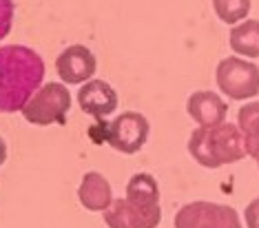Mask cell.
Masks as SVG:
<instances>
[{
	"label": "cell",
	"mask_w": 259,
	"mask_h": 228,
	"mask_svg": "<svg viewBox=\"0 0 259 228\" xmlns=\"http://www.w3.org/2000/svg\"><path fill=\"white\" fill-rule=\"evenodd\" d=\"M45 60L27 44H0V113H20L45 82Z\"/></svg>",
	"instance_id": "6da1fadb"
},
{
	"label": "cell",
	"mask_w": 259,
	"mask_h": 228,
	"mask_svg": "<svg viewBox=\"0 0 259 228\" xmlns=\"http://www.w3.org/2000/svg\"><path fill=\"white\" fill-rule=\"evenodd\" d=\"M188 155L204 168H222L237 164L246 157L244 135L237 124L222 122L215 126H197L188 135Z\"/></svg>",
	"instance_id": "7a4b0ae2"
},
{
	"label": "cell",
	"mask_w": 259,
	"mask_h": 228,
	"mask_svg": "<svg viewBox=\"0 0 259 228\" xmlns=\"http://www.w3.org/2000/svg\"><path fill=\"white\" fill-rule=\"evenodd\" d=\"M71 104V91L67 89L64 82H42L40 89H36V93L27 100L20 113L33 126L64 124Z\"/></svg>",
	"instance_id": "3957f363"
},
{
	"label": "cell",
	"mask_w": 259,
	"mask_h": 228,
	"mask_svg": "<svg viewBox=\"0 0 259 228\" xmlns=\"http://www.w3.org/2000/svg\"><path fill=\"white\" fill-rule=\"evenodd\" d=\"M215 82L228 100L248 102L259 96V67L248 58L226 56L215 69Z\"/></svg>",
	"instance_id": "277c9868"
},
{
	"label": "cell",
	"mask_w": 259,
	"mask_h": 228,
	"mask_svg": "<svg viewBox=\"0 0 259 228\" xmlns=\"http://www.w3.org/2000/svg\"><path fill=\"white\" fill-rule=\"evenodd\" d=\"M175 228H241L239 213L228 204L188 202L175 213Z\"/></svg>",
	"instance_id": "5b68a950"
},
{
	"label": "cell",
	"mask_w": 259,
	"mask_h": 228,
	"mask_svg": "<svg viewBox=\"0 0 259 228\" xmlns=\"http://www.w3.org/2000/svg\"><path fill=\"white\" fill-rule=\"evenodd\" d=\"M151 133V124L140 111H124L113 118L107 126V142L111 149L124 155H133L144 149Z\"/></svg>",
	"instance_id": "8992f818"
},
{
	"label": "cell",
	"mask_w": 259,
	"mask_h": 228,
	"mask_svg": "<svg viewBox=\"0 0 259 228\" xmlns=\"http://www.w3.org/2000/svg\"><path fill=\"white\" fill-rule=\"evenodd\" d=\"M102 215L109 228H157L162 221V206L117 197Z\"/></svg>",
	"instance_id": "52a82bcc"
},
{
	"label": "cell",
	"mask_w": 259,
	"mask_h": 228,
	"mask_svg": "<svg viewBox=\"0 0 259 228\" xmlns=\"http://www.w3.org/2000/svg\"><path fill=\"white\" fill-rule=\"evenodd\" d=\"M98 60L84 44H69L56 58V71L60 82L67 86H80L96 75Z\"/></svg>",
	"instance_id": "ba28073f"
},
{
	"label": "cell",
	"mask_w": 259,
	"mask_h": 228,
	"mask_svg": "<svg viewBox=\"0 0 259 228\" xmlns=\"http://www.w3.org/2000/svg\"><path fill=\"white\" fill-rule=\"evenodd\" d=\"M75 100H78V107L84 111L87 115H91V118H96V120L109 118L117 109L115 89L107 80H98V78H91V80H87L84 84H80Z\"/></svg>",
	"instance_id": "9c48e42d"
},
{
	"label": "cell",
	"mask_w": 259,
	"mask_h": 228,
	"mask_svg": "<svg viewBox=\"0 0 259 228\" xmlns=\"http://www.w3.org/2000/svg\"><path fill=\"white\" fill-rule=\"evenodd\" d=\"M186 113L197 126H215L226 122L228 104L222 93L199 89L193 91L186 100Z\"/></svg>",
	"instance_id": "30bf717a"
},
{
	"label": "cell",
	"mask_w": 259,
	"mask_h": 228,
	"mask_svg": "<svg viewBox=\"0 0 259 228\" xmlns=\"http://www.w3.org/2000/svg\"><path fill=\"white\" fill-rule=\"evenodd\" d=\"M113 189L100 171H87L78 186V202L91 213H104L113 202Z\"/></svg>",
	"instance_id": "8fae6325"
},
{
	"label": "cell",
	"mask_w": 259,
	"mask_h": 228,
	"mask_svg": "<svg viewBox=\"0 0 259 228\" xmlns=\"http://www.w3.org/2000/svg\"><path fill=\"white\" fill-rule=\"evenodd\" d=\"M228 44L235 56L248 58V60L259 58V20L246 18L233 25L228 33Z\"/></svg>",
	"instance_id": "7c38bea8"
},
{
	"label": "cell",
	"mask_w": 259,
	"mask_h": 228,
	"mask_svg": "<svg viewBox=\"0 0 259 228\" xmlns=\"http://www.w3.org/2000/svg\"><path fill=\"white\" fill-rule=\"evenodd\" d=\"M124 197L140 204H160V184L151 173H133L126 182Z\"/></svg>",
	"instance_id": "4fadbf2b"
},
{
	"label": "cell",
	"mask_w": 259,
	"mask_h": 228,
	"mask_svg": "<svg viewBox=\"0 0 259 228\" xmlns=\"http://www.w3.org/2000/svg\"><path fill=\"white\" fill-rule=\"evenodd\" d=\"M250 7H252L250 0H213L215 16L224 25H231V27L248 18Z\"/></svg>",
	"instance_id": "5bb4252c"
},
{
	"label": "cell",
	"mask_w": 259,
	"mask_h": 228,
	"mask_svg": "<svg viewBox=\"0 0 259 228\" xmlns=\"http://www.w3.org/2000/svg\"><path fill=\"white\" fill-rule=\"evenodd\" d=\"M237 128L241 131L244 140H255L259 138V102L248 100L237 111Z\"/></svg>",
	"instance_id": "9a60e30c"
},
{
	"label": "cell",
	"mask_w": 259,
	"mask_h": 228,
	"mask_svg": "<svg viewBox=\"0 0 259 228\" xmlns=\"http://www.w3.org/2000/svg\"><path fill=\"white\" fill-rule=\"evenodd\" d=\"M16 18V5L14 0H0V42L11 33Z\"/></svg>",
	"instance_id": "2e32d148"
},
{
	"label": "cell",
	"mask_w": 259,
	"mask_h": 228,
	"mask_svg": "<svg viewBox=\"0 0 259 228\" xmlns=\"http://www.w3.org/2000/svg\"><path fill=\"white\" fill-rule=\"evenodd\" d=\"M244 224L246 228H259V197L248 202V206L244 208Z\"/></svg>",
	"instance_id": "e0dca14e"
},
{
	"label": "cell",
	"mask_w": 259,
	"mask_h": 228,
	"mask_svg": "<svg viewBox=\"0 0 259 228\" xmlns=\"http://www.w3.org/2000/svg\"><path fill=\"white\" fill-rule=\"evenodd\" d=\"M244 149H246V155L252 157V160L259 164V138H255V140H244Z\"/></svg>",
	"instance_id": "ac0fdd59"
},
{
	"label": "cell",
	"mask_w": 259,
	"mask_h": 228,
	"mask_svg": "<svg viewBox=\"0 0 259 228\" xmlns=\"http://www.w3.org/2000/svg\"><path fill=\"white\" fill-rule=\"evenodd\" d=\"M7 153H9V151H7V142H5V138L0 135V166L7 162Z\"/></svg>",
	"instance_id": "d6986e66"
},
{
	"label": "cell",
	"mask_w": 259,
	"mask_h": 228,
	"mask_svg": "<svg viewBox=\"0 0 259 228\" xmlns=\"http://www.w3.org/2000/svg\"><path fill=\"white\" fill-rule=\"evenodd\" d=\"M257 166H259V164H257Z\"/></svg>",
	"instance_id": "ffe728a7"
}]
</instances>
